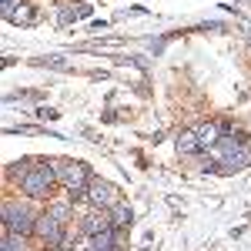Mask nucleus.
I'll use <instances>...</instances> for the list:
<instances>
[{
    "instance_id": "nucleus-8",
    "label": "nucleus",
    "mask_w": 251,
    "mask_h": 251,
    "mask_svg": "<svg viewBox=\"0 0 251 251\" xmlns=\"http://www.w3.org/2000/svg\"><path fill=\"white\" fill-rule=\"evenodd\" d=\"M7 20H10V24H24V27H30V24H37V14H34L30 3H14V7L7 10Z\"/></svg>"
},
{
    "instance_id": "nucleus-6",
    "label": "nucleus",
    "mask_w": 251,
    "mask_h": 251,
    "mask_svg": "<svg viewBox=\"0 0 251 251\" xmlns=\"http://www.w3.org/2000/svg\"><path fill=\"white\" fill-rule=\"evenodd\" d=\"M34 231H37L40 238L47 241V245H60V238H64V231H60V221L54 218V214H40Z\"/></svg>"
},
{
    "instance_id": "nucleus-3",
    "label": "nucleus",
    "mask_w": 251,
    "mask_h": 251,
    "mask_svg": "<svg viewBox=\"0 0 251 251\" xmlns=\"http://www.w3.org/2000/svg\"><path fill=\"white\" fill-rule=\"evenodd\" d=\"M50 181H54V171L50 168H34V171L24 174V191L30 194V198H44L47 194V188H50Z\"/></svg>"
},
{
    "instance_id": "nucleus-14",
    "label": "nucleus",
    "mask_w": 251,
    "mask_h": 251,
    "mask_svg": "<svg viewBox=\"0 0 251 251\" xmlns=\"http://www.w3.org/2000/svg\"><path fill=\"white\" fill-rule=\"evenodd\" d=\"M74 17H77V14H74V7H64V14H60V24H71Z\"/></svg>"
},
{
    "instance_id": "nucleus-9",
    "label": "nucleus",
    "mask_w": 251,
    "mask_h": 251,
    "mask_svg": "<svg viewBox=\"0 0 251 251\" xmlns=\"http://www.w3.org/2000/svg\"><path fill=\"white\" fill-rule=\"evenodd\" d=\"M194 134H198V141H201V148H208V151L221 141V137H218V124H198Z\"/></svg>"
},
{
    "instance_id": "nucleus-7",
    "label": "nucleus",
    "mask_w": 251,
    "mask_h": 251,
    "mask_svg": "<svg viewBox=\"0 0 251 251\" xmlns=\"http://www.w3.org/2000/svg\"><path fill=\"white\" fill-rule=\"evenodd\" d=\"M111 228H114V218H107L104 211L87 214V221H84V231L91 234V238H97V234H104V231H111Z\"/></svg>"
},
{
    "instance_id": "nucleus-13",
    "label": "nucleus",
    "mask_w": 251,
    "mask_h": 251,
    "mask_svg": "<svg viewBox=\"0 0 251 251\" xmlns=\"http://www.w3.org/2000/svg\"><path fill=\"white\" fill-rule=\"evenodd\" d=\"M50 214H54L57 221H67V214H71V208H67V204H54V208H50Z\"/></svg>"
},
{
    "instance_id": "nucleus-1",
    "label": "nucleus",
    "mask_w": 251,
    "mask_h": 251,
    "mask_svg": "<svg viewBox=\"0 0 251 251\" xmlns=\"http://www.w3.org/2000/svg\"><path fill=\"white\" fill-rule=\"evenodd\" d=\"M211 154L221 157V164H225L228 171H241V168H248V164H251V151L245 148V144H234V141H228V137H221V141L214 144Z\"/></svg>"
},
{
    "instance_id": "nucleus-10",
    "label": "nucleus",
    "mask_w": 251,
    "mask_h": 251,
    "mask_svg": "<svg viewBox=\"0 0 251 251\" xmlns=\"http://www.w3.org/2000/svg\"><path fill=\"white\" fill-rule=\"evenodd\" d=\"M198 148H201V141H198L194 131H184V134L177 137V154H194Z\"/></svg>"
},
{
    "instance_id": "nucleus-5",
    "label": "nucleus",
    "mask_w": 251,
    "mask_h": 251,
    "mask_svg": "<svg viewBox=\"0 0 251 251\" xmlns=\"http://www.w3.org/2000/svg\"><path fill=\"white\" fill-rule=\"evenodd\" d=\"M87 201H91V204H97V208H111V204H121V201H117V188L104 184V181H94V184L87 188Z\"/></svg>"
},
{
    "instance_id": "nucleus-12",
    "label": "nucleus",
    "mask_w": 251,
    "mask_h": 251,
    "mask_svg": "<svg viewBox=\"0 0 251 251\" xmlns=\"http://www.w3.org/2000/svg\"><path fill=\"white\" fill-rule=\"evenodd\" d=\"M131 221V208L127 204H114V228H124Z\"/></svg>"
},
{
    "instance_id": "nucleus-2",
    "label": "nucleus",
    "mask_w": 251,
    "mask_h": 251,
    "mask_svg": "<svg viewBox=\"0 0 251 251\" xmlns=\"http://www.w3.org/2000/svg\"><path fill=\"white\" fill-rule=\"evenodd\" d=\"M3 221H7V228H10V231H17V234L37 228L34 211H30L27 204H17V201H7V204H3Z\"/></svg>"
},
{
    "instance_id": "nucleus-11",
    "label": "nucleus",
    "mask_w": 251,
    "mask_h": 251,
    "mask_svg": "<svg viewBox=\"0 0 251 251\" xmlns=\"http://www.w3.org/2000/svg\"><path fill=\"white\" fill-rule=\"evenodd\" d=\"M94 248L97 251H114V228H111V231H104V234H97V238H94Z\"/></svg>"
},
{
    "instance_id": "nucleus-15",
    "label": "nucleus",
    "mask_w": 251,
    "mask_h": 251,
    "mask_svg": "<svg viewBox=\"0 0 251 251\" xmlns=\"http://www.w3.org/2000/svg\"><path fill=\"white\" fill-rule=\"evenodd\" d=\"M10 7H14V0H3V14H7V10H10Z\"/></svg>"
},
{
    "instance_id": "nucleus-4",
    "label": "nucleus",
    "mask_w": 251,
    "mask_h": 251,
    "mask_svg": "<svg viewBox=\"0 0 251 251\" xmlns=\"http://www.w3.org/2000/svg\"><path fill=\"white\" fill-rule=\"evenodd\" d=\"M57 177L67 184V191H84V181H87V168L77 164V161H64L60 164Z\"/></svg>"
}]
</instances>
